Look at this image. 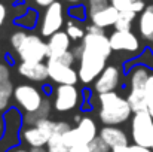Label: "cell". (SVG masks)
<instances>
[{
  "label": "cell",
  "instance_id": "cell-1",
  "mask_svg": "<svg viewBox=\"0 0 153 152\" xmlns=\"http://www.w3.org/2000/svg\"><path fill=\"white\" fill-rule=\"evenodd\" d=\"M10 46L22 63H40L48 58V42L40 36L18 30L10 36Z\"/></svg>",
  "mask_w": 153,
  "mask_h": 152
},
{
  "label": "cell",
  "instance_id": "cell-2",
  "mask_svg": "<svg viewBox=\"0 0 153 152\" xmlns=\"http://www.w3.org/2000/svg\"><path fill=\"white\" fill-rule=\"evenodd\" d=\"M100 112L98 116L105 125H117L129 119L132 109L126 99L120 97L117 93H104L98 94Z\"/></svg>",
  "mask_w": 153,
  "mask_h": 152
},
{
  "label": "cell",
  "instance_id": "cell-3",
  "mask_svg": "<svg viewBox=\"0 0 153 152\" xmlns=\"http://www.w3.org/2000/svg\"><path fill=\"white\" fill-rule=\"evenodd\" d=\"M83 46V45H82ZM79 61V81L83 84H92L95 79L102 73V70L107 67V57L91 48H85L82 51V55L77 58Z\"/></svg>",
  "mask_w": 153,
  "mask_h": 152
},
{
  "label": "cell",
  "instance_id": "cell-4",
  "mask_svg": "<svg viewBox=\"0 0 153 152\" xmlns=\"http://www.w3.org/2000/svg\"><path fill=\"white\" fill-rule=\"evenodd\" d=\"M131 134L135 145L153 148V118L147 110L134 113L131 122Z\"/></svg>",
  "mask_w": 153,
  "mask_h": 152
},
{
  "label": "cell",
  "instance_id": "cell-5",
  "mask_svg": "<svg viewBox=\"0 0 153 152\" xmlns=\"http://www.w3.org/2000/svg\"><path fill=\"white\" fill-rule=\"evenodd\" d=\"M53 130H55V121L45 118L33 124L31 127L24 128L21 137L31 148H43L48 145L51 136L53 134Z\"/></svg>",
  "mask_w": 153,
  "mask_h": 152
},
{
  "label": "cell",
  "instance_id": "cell-6",
  "mask_svg": "<svg viewBox=\"0 0 153 152\" xmlns=\"http://www.w3.org/2000/svg\"><path fill=\"white\" fill-rule=\"evenodd\" d=\"M13 99L16 104L25 112V113H33L36 112L42 103H43V94L39 88L30 85V84H21L15 87L13 91Z\"/></svg>",
  "mask_w": 153,
  "mask_h": 152
},
{
  "label": "cell",
  "instance_id": "cell-7",
  "mask_svg": "<svg viewBox=\"0 0 153 152\" xmlns=\"http://www.w3.org/2000/svg\"><path fill=\"white\" fill-rule=\"evenodd\" d=\"M62 24H64L62 4L59 1H53L43 12L42 22H40V36L51 37L53 33L61 31Z\"/></svg>",
  "mask_w": 153,
  "mask_h": 152
},
{
  "label": "cell",
  "instance_id": "cell-8",
  "mask_svg": "<svg viewBox=\"0 0 153 152\" xmlns=\"http://www.w3.org/2000/svg\"><path fill=\"white\" fill-rule=\"evenodd\" d=\"M80 101V93L76 85H58L55 90L53 107L58 112H68L77 107Z\"/></svg>",
  "mask_w": 153,
  "mask_h": 152
},
{
  "label": "cell",
  "instance_id": "cell-9",
  "mask_svg": "<svg viewBox=\"0 0 153 152\" xmlns=\"http://www.w3.org/2000/svg\"><path fill=\"white\" fill-rule=\"evenodd\" d=\"M48 73L49 78L55 84L59 85H76L79 81L77 70L73 69V66L62 64L56 60H48Z\"/></svg>",
  "mask_w": 153,
  "mask_h": 152
},
{
  "label": "cell",
  "instance_id": "cell-10",
  "mask_svg": "<svg viewBox=\"0 0 153 152\" xmlns=\"http://www.w3.org/2000/svg\"><path fill=\"white\" fill-rule=\"evenodd\" d=\"M120 81V72L116 66H107L102 73L95 79L94 82V91L97 94H104V93H111L117 88Z\"/></svg>",
  "mask_w": 153,
  "mask_h": 152
},
{
  "label": "cell",
  "instance_id": "cell-11",
  "mask_svg": "<svg viewBox=\"0 0 153 152\" xmlns=\"http://www.w3.org/2000/svg\"><path fill=\"white\" fill-rule=\"evenodd\" d=\"M110 45L113 51H126V52H137L140 49V40L132 31H120L114 30L110 36Z\"/></svg>",
  "mask_w": 153,
  "mask_h": 152
},
{
  "label": "cell",
  "instance_id": "cell-12",
  "mask_svg": "<svg viewBox=\"0 0 153 152\" xmlns=\"http://www.w3.org/2000/svg\"><path fill=\"white\" fill-rule=\"evenodd\" d=\"M71 39L65 31H56L48 37V60H55L70 51Z\"/></svg>",
  "mask_w": 153,
  "mask_h": 152
},
{
  "label": "cell",
  "instance_id": "cell-13",
  "mask_svg": "<svg viewBox=\"0 0 153 152\" xmlns=\"http://www.w3.org/2000/svg\"><path fill=\"white\" fill-rule=\"evenodd\" d=\"M18 72L21 76L33 81V82H43L49 78L48 73V64L43 61L40 63H22L18 66Z\"/></svg>",
  "mask_w": 153,
  "mask_h": 152
},
{
  "label": "cell",
  "instance_id": "cell-14",
  "mask_svg": "<svg viewBox=\"0 0 153 152\" xmlns=\"http://www.w3.org/2000/svg\"><path fill=\"white\" fill-rule=\"evenodd\" d=\"M68 130H71V127L65 122V121H56L55 122V130L53 134L51 136L48 145H46V151L48 152H68L70 149L67 148L65 142H64V133H67Z\"/></svg>",
  "mask_w": 153,
  "mask_h": 152
},
{
  "label": "cell",
  "instance_id": "cell-15",
  "mask_svg": "<svg viewBox=\"0 0 153 152\" xmlns=\"http://www.w3.org/2000/svg\"><path fill=\"white\" fill-rule=\"evenodd\" d=\"M100 137L113 149L117 146H128V136L114 125H105L100 130Z\"/></svg>",
  "mask_w": 153,
  "mask_h": 152
},
{
  "label": "cell",
  "instance_id": "cell-16",
  "mask_svg": "<svg viewBox=\"0 0 153 152\" xmlns=\"http://www.w3.org/2000/svg\"><path fill=\"white\" fill-rule=\"evenodd\" d=\"M82 45L85 48H91V49L101 52L107 58L110 57V54L113 51L111 49V45H110V39L105 34H91V33H86L85 37L82 39Z\"/></svg>",
  "mask_w": 153,
  "mask_h": 152
},
{
  "label": "cell",
  "instance_id": "cell-17",
  "mask_svg": "<svg viewBox=\"0 0 153 152\" xmlns=\"http://www.w3.org/2000/svg\"><path fill=\"white\" fill-rule=\"evenodd\" d=\"M89 16H91L92 24H95L98 27H102V28L111 27V25L114 27L117 16H119V10L113 4H108V6H105L104 9L95 12V13H89Z\"/></svg>",
  "mask_w": 153,
  "mask_h": 152
},
{
  "label": "cell",
  "instance_id": "cell-18",
  "mask_svg": "<svg viewBox=\"0 0 153 152\" xmlns=\"http://www.w3.org/2000/svg\"><path fill=\"white\" fill-rule=\"evenodd\" d=\"M77 136H79V140L80 143H91L95 137H97V125L94 122L92 118L89 116H85L82 118L79 122H77V127L74 128Z\"/></svg>",
  "mask_w": 153,
  "mask_h": 152
},
{
  "label": "cell",
  "instance_id": "cell-19",
  "mask_svg": "<svg viewBox=\"0 0 153 152\" xmlns=\"http://www.w3.org/2000/svg\"><path fill=\"white\" fill-rule=\"evenodd\" d=\"M138 30L140 34L150 40L153 36V4L146 6V9L141 12L140 18H138Z\"/></svg>",
  "mask_w": 153,
  "mask_h": 152
},
{
  "label": "cell",
  "instance_id": "cell-20",
  "mask_svg": "<svg viewBox=\"0 0 153 152\" xmlns=\"http://www.w3.org/2000/svg\"><path fill=\"white\" fill-rule=\"evenodd\" d=\"M126 100L129 103L131 109L134 113L137 112H143V110H147V106H149V99L144 93V88L143 90H131Z\"/></svg>",
  "mask_w": 153,
  "mask_h": 152
},
{
  "label": "cell",
  "instance_id": "cell-21",
  "mask_svg": "<svg viewBox=\"0 0 153 152\" xmlns=\"http://www.w3.org/2000/svg\"><path fill=\"white\" fill-rule=\"evenodd\" d=\"M150 73H149V69L144 67V66H137L131 70V75H129V85H131V90H143L146 87V82L149 79Z\"/></svg>",
  "mask_w": 153,
  "mask_h": 152
},
{
  "label": "cell",
  "instance_id": "cell-22",
  "mask_svg": "<svg viewBox=\"0 0 153 152\" xmlns=\"http://www.w3.org/2000/svg\"><path fill=\"white\" fill-rule=\"evenodd\" d=\"M111 4L119 10V12H123V10H131V12H143L146 9V3L143 0H111Z\"/></svg>",
  "mask_w": 153,
  "mask_h": 152
},
{
  "label": "cell",
  "instance_id": "cell-23",
  "mask_svg": "<svg viewBox=\"0 0 153 152\" xmlns=\"http://www.w3.org/2000/svg\"><path fill=\"white\" fill-rule=\"evenodd\" d=\"M49 112H51V104H49V100H48V99H45L43 103H42V106H40L36 112H33V113H25L24 119H25V122H27V124L33 125V124H36L37 121L48 118Z\"/></svg>",
  "mask_w": 153,
  "mask_h": 152
},
{
  "label": "cell",
  "instance_id": "cell-24",
  "mask_svg": "<svg viewBox=\"0 0 153 152\" xmlns=\"http://www.w3.org/2000/svg\"><path fill=\"white\" fill-rule=\"evenodd\" d=\"M135 16H137V13H135V12H131V10L119 12L117 21H116V24H114V28H116V30H120V31H131L132 21L135 19Z\"/></svg>",
  "mask_w": 153,
  "mask_h": 152
},
{
  "label": "cell",
  "instance_id": "cell-25",
  "mask_svg": "<svg viewBox=\"0 0 153 152\" xmlns=\"http://www.w3.org/2000/svg\"><path fill=\"white\" fill-rule=\"evenodd\" d=\"M13 91H15V88L10 81L0 84V112H3L9 107V101L13 97Z\"/></svg>",
  "mask_w": 153,
  "mask_h": 152
},
{
  "label": "cell",
  "instance_id": "cell-26",
  "mask_svg": "<svg viewBox=\"0 0 153 152\" xmlns=\"http://www.w3.org/2000/svg\"><path fill=\"white\" fill-rule=\"evenodd\" d=\"M65 33L70 36L71 40H82L85 37V30L79 25L77 21H68L67 22V28H65Z\"/></svg>",
  "mask_w": 153,
  "mask_h": 152
},
{
  "label": "cell",
  "instance_id": "cell-27",
  "mask_svg": "<svg viewBox=\"0 0 153 152\" xmlns=\"http://www.w3.org/2000/svg\"><path fill=\"white\" fill-rule=\"evenodd\" d=\"M89 148H91V151L92 152H108L110 151V146L102 140L100 136H97V137L89 143Z\"/></svg>",
  "mask_w": 153,
  "mask_h": 152
},
{
  "label": "cell",
  "instance_id": "cell-28",
  "mask_svg": "<svg viewBox=\"0 0 153 152\" xmlns=\"http://www.w3.org/2000/svg\"><path fill=\"white\" fill-rule=\"evenodd\" d=\"M108 6V0H89V13H95Z\"/></svg>",
  "mask_w": 153,
  "mask_h": 152
},
{
  "label": "cell",
  "instance_id": "cell-29",
  "mask_svg": "<svg viewBox=\"0 0 153 152\" xmlns=\"http://www.w3.org/2000/svg\"><path fill=\"white\" fill-rule=\"evenodd\" d=\"M55 60H56V61H59V63H62V64L73 66V64H74V61H76V57H74L73 51H67L65 54H62L61 57H58V58H55Z\"/></svg>",
  "mask_w": 153,
  "mask_h": 152
},
{
  "label": "cell",
  "instance_id": "cell-30",
  "mask_svg": "<svg viewBox=\"0 0 153 152\" xmlns=\"http://www.w3.org/2000/svg\"><path fill=\"white\" fill-rule=\"evenodd\" d=\"M144 93H146V96H147L149 101L152 100V99H153V75H150V76H149V79H147V82H146Z\"/></svg>",
  "mask_w": 153,
  "mask_h": 152
},
{
  "label": "cell",
  "instance_id": "cell-31",
  "mask_svg": "<svg viewBox=\"0 0 153 152\" xmlns=\"http://www.w3.org/2000/svg\"><path fill=\"white\" fill-rule=\"evenodd\" d=\"M9 76H10V70H9V67H7L6 64H0V84L9 81Z\"/></svg>",
  "mask_w": 153,
  "mask_h": 152
},
{
  "label": "cell",
  "instance_id": "cell-32",
  "mask_svg": "<svg viewBox=\"0 0 153 152\" xmlns=\"http://www.w3.org/2000/svg\"><path fill=\"white\" fill-rule=\"evenodd\" d=\"M68 152H92V151L89 148V143H79V145L70 148Z\"/></svg>",
  "mask_w": 153,
  "mask_h": 152
},
{
  "label": "cell",
  "instance_id": "cell-33",
  "mask_svg": "<svg viewBox=\"0 0 153 152\" xmlns=\"http://www.w3.org/2000/svg\"><path fill=\"white\" fill-rule=\"evenodd\" d=\"M86 33H91V34H105V33H104V28L95 25V24H91V25L86 28Z\"/></svg>",
  "mask_w": 153,
  "mask_h": 152
},
{
  "label": "cell",
  "instance_id": "cell-34",
  "mask_svg": "<svg viewBox=\"0 0 153 152\" xmlns=\"http://www.w3.org/2000/svg\"><path fill=\"white\" fill-rule=\"evenodd\" d=\"M131 152H152V148H146V146H141V145H131L129 146Z\"/></svg>",
  "mask_w": 153,
  "mask_h": 152
},
{
  "label": "cell",
  "instance_id": "cell-35",
  "mask_svg": "<svg viewBox=\"0 0 153 152\" xmlns=\"http://www.w3.org/2000/svg\"><path fill=\"white\" fill-rule=\"evenodd\" d=\"M4 19H6V6L3 3H0V27L3 25Z\"/></svg>",
  "mask_w": 153,
  "mask_h": 152
},
{
  "label": "cell",
  "instance_id": "cell-36",
  "mask_svg": "<svg viewBox=\"0 0 153 152\" xmlns=\"http://www.w3.org/2000/svg\"><path fill=\"white\" fill-rule=\"evenodd\" d=\"M53 1H56V0H34V3H36V4L43 6V7H48V6H49V4H52Z\"/></svg>",
  "mask_w": 153,
  "mask_h": 152
},
{
  "label": "cell",
  "instance_id": "cell-37",
  "mask_svg": "<svg viewBox=\"0 0 153 152\" xmlns=\"http://www.w3.org/2000/svg\"><path fill=\"white\" fill-rule=\"evenodd\" d=\"M111 151L113 152H131V149H129V145H128V146H117V148H113Z\"/></svg>",
  "mask_w": 153,
  "mask_h": 152
},
{
  "label": "cell",
  "instance_id": "cell-38",
  "mask_svg": "<svg viewBox=\"0 0 153 152\" xmlns=\"http://www.w3.org/2000/svg\"><path fill=\"white\" fill-rule=\"evenodd\" d=\"M147 112L152 115V118H153V99L150 101H149V106H147Z\"/></svg>",
  "mask_w": 153,
  "mask_h": 152
},
{
  "label": "cell",
  "instance_id": "cell-39",
  "mask_svg": "<svg viewBox=\"0 0 153 152\" xmlns=\"http://www.w3.org/2000/svg\"><path fill=\"white\" fill-rule=\"evenodd\" d=\"M65 1H68V3H74V4H77L80 0H65Z\"/></svg>",
  "mask_w": 153,
  "mask_h": 152
},
{
  "label": "cell",
  "instance_id": "cell-40",
  "mask_svg": "<svg viewBox=\"0 0 153 152\" xmlns=\"http://www.w3.org/2000/svg\"><path fill=\"white\" fill-rule=\"evenodd\" d=\"M1 131H3V122H1V118H0V134H1Z\"/></svg>",
  "mask_w": 153,
  "mask_h": 152
},
{
  "label": "cell",
  "instance_id": "cell-41",
  "mask_svg": "<svg viewBox=\"0 0 153 152\" xmlns=\"http://www.w3.org/2000/svg\"><path fill=\"white\" fill-rule=\"evenodd\" d=\"M16 152H31V151H24V149H19V151H16Z\"/></svg>",
  "mask_w": 153,
  "mask_h": 152
},
{
  "label": "cell",
  "instance_id": "cell-42",
  "mask_svg": "<svg viewBox=\"0 0 153 152\" xmlns=\"http://www.w3.org/2000/svg\"><path fill=\"white\" fill-rule=\"evenodd\" d=\"M150 40H152V42H153V36H152V39H150Z\"/></svg>",
  "mask_w": 153,
  "mask_h": 152
},
{
  "label": "cell",
  "instance_id": "cell-43",
  "mask_svg": "<svg viewBox=\"0 0 153 152\" xmlns=\"http://www.w3.org/2000/svg\"><path fill=\"white\" fill-rule=\"evenodd\" d=\"M152 151H153V148H152Z\"/></svg>",
  "mask_w": 153,
  "mask_h": 152
},
{
  "label": "cell",
  "instance_id": "cell-44",
  "mask_svg": "<svg viewBox=\"0 0 153 152\" xmlns=\"http://www.w3.org/2000/svg\"><path fill=\"white\" fill-rule=\"evenodd\" d=\"M0 52H1V51H0Z\"/></svg>",
  "mask_w": 153,
  "mask_h": 152
},
{
  "label": "cell",
  "instance_id": "cell-45",
  "mask_svg": "<svg viewBox=\"0 0 153 152\" xmlns=\"http://www.w3.org/2000/svg\"><path fill=\"white\" fill-rule=\"evenodd\" d=\"M110 1H111V0H110Z\"/></svg>",
  "mask_w": 153,
  "mask_h": 152
}]
</instances>
